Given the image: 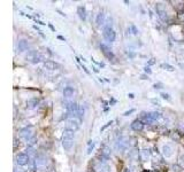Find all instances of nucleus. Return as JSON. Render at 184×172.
I'll list each match as a JSON object with an SVG mask.
<instances>
[{
  "mask_svg": "<svg viewBox=\"0 0 184 172\" xmlns=\"http://www.w3.org/2000/svg\"><path fill=\"white\" fill-rule=\"evenodd\" d=\"M104 38L108 43H114L115 41L116 33H115V31L113 30V28L111 25H106L105 29H104Z\"/></svg>",
  "mask_w": 184,
  "mask_h": 172,
  "instance_id": "f257e3e1",
  "label": "nucleus"
},
{
  "mask_svg": "<svg viewBox=\"0 0 184 172\" xmlns=\"http://www.w3.org/2000/svg\"><path fill=\"white\" fill-rule=\"evenodd\" d=\"M26 58H27L29 62L33 63V64L39 63V62H40V60H42V57H40V55L38 54V52H37V51H30V52H28V54H27Z\"/></svg>",
  "mask_w": 184,
  "mask_h": 172,
  "instance_id": "f03ea898",
  "label": "nucleus"
},
{
  "mask_svg": "<svg viewBox=\"0 0 184 172\" xmlns=\"http://www.w3.org/2000/svg\"><path fill=\"white\" fill-rule=\"evenodd\" d=\"M29 163V156L27 154H19L16 156V164H19L20 166L27 165Z\"/></svg>",
  "mask_w": 184,
  "mask_h": 172,
  "instance_id": "7ed1b4c3",
  "label": "nucleus"
},
{
  "mask_svg": "<svg viewBox=\"0 0 184 172\" xmlns=\"http://www.w3.org/2000/svg\"><path fill=\"white\" fill-rule=\"evenodd\" d=\"M31 125L29 126H27V127H24V129H22L21 131H20V133H21V136H22V138L24 139V140H27V141H30L31 140V137H32V131H31Z\"/></svg>",
  "mask_w": 184,
  "mask_h": 172,
  "instance_id": "20e7f679",
  "label": "nucleus"
},
{
  "mask_svg": "<svg viewBox=\"0 0 184 172\" xmlns=\"http://www.w3.org/2000/svg\"><path fill=\"white\" fill-rule=\"evenodd\" d=\"M67 129L70 130V131H73V132L78 131V129H80V122L76 120V119H69L68 123H67Z\"/></svg>",
  "mask_w": 184,
  "mask_h": 172,
  "instance_id": "39448f33",
  "label": "nucleus"
},
{
  "mask_svg": "<svg viewBox=\"0 0 184 172\" xmlns=\"http://www.w3.org/2000/svg\"><path fill=\"white\" fill-rule=\"evenodd\" d=\"M155 9H156L158 16H159L162 21H166V20H167V12L162 8V5H161V3H158V5L155 6Z\"/></svg>",
  "mask_w": 184,
  "mask_h": 172,
  "instance_id": "423d86ee",
  "label": "nucleus"
},
{
  "mask_svg": "<svg viewBox=\"0 0 184 172\" xmlns=\"http://www.w3.org/2000/svg\"><path fill=\"white\" fill-rule=\"evenodd\" d=\"M100 48H101V51H102V53H104V55L107 57L108 60H113L114 58V54H113V52L108 48V46L107 45H105V44H101L100 45Z\"/></svg>",
  "mask_w": 184,
  "mask_h": 172,
  "instance_id": "0eeeda50",
  "label": "nucleus"
},
{
  "mask_svg": "<svg viewBox=\"0 0 184 172\" xmlns=\"http://www.w3.org/2000/svg\"><path fill=\"white\" fill-rule=\"evenodd\" d=\"M44 68L52 71V70L59 69V68H60V64L57 63V62H54V61H45V62H44Z\"/></svg>",
  "mask_w": 184,
  "mask_h": 172,
  "instance_id": "6e6552de",
  "label": "nucleus"
},
{
  "mask_svg": "<svg viewBox=\"0 0 184 172\" xmlns=\"http://www.w3.org/2000/svg\"><path fill=\"white\" fill-rule=\"evenodd\" d=\"M131 129L134 130V131H142L143 129H144V122H142L140 119H136V120H134L132 123H131Z\"/></svg>",
  "mask_w": 184,
  "mask_h": 172,
  "instance_id": "1a4fd4ad",
  "label": "nucleus"
},
{
  "mask_svg": "<svg viewBox=\"0 0 184 172\" xmlns=\"http://www.w3.org/2000/svg\"><path fill=\"white\" fill-rule=\"evenodd\" d=\"M74 144V139H67V138H62V147L64 150H70L71 147Z\"/></svg>",
  "mask_w": 184,
  "mask_h": 172,
  "instance_id": "9d476101",
  "label": "nucleus"
},
{
  "mask_svg": "<svg viewBox=\"0 0 184 172\" xmlns=\"http://www.w3.org/2000/svg\"><path fill=\"white\" fill-rule=\"evenodd\" d=\"M28 48H29V44H28V41H27V40L22 39V40H20V41H19V44H17V50H19V52H24V51H28Z\"/></svg>",
  "mask_w": 184,
  "mask_h": 172,
  "instance_id": "9b49d317",
  "label": "nucleus"
},
{
  "mask_svg": "<svg viewBox=\"0 0 184 172\" xmlns=\"http://www.w3.org/2000/svg\"><path fill=\"white\" fill-rule=\"evenodd\" d=\"M162 154H163V156L165 157H172L173 156V148L170 147V146H168V144H165L163 147H162Z\"/></svg>",
  "mask_w": 184,
  "mask_h": 172,
  "instance_id": "f8f14e48",
  "label": "nucleus"
},
{
  "mask_svg": "<svg viewBox=\"0 0 184 172\" xmlns=\"http://www.w3.org/2000/svg\"><path fill=\"white\" fill-rule=\"evenodd\" d=\"M77 14L80 16V19L82 21H85L86 20V10H85V7L84 6H78L77 8Z\"/></svg>",
  "mask_w": 184,
  "mask_h": 172,
  "instance_id": "ddd939ff",
  "label": "nucleus"
},
{
  "mask_svg": "<svg viewBox=\"0 0 184 172\" xmlns=\"http://www.w3.org/2000/svg\"><path fill=\"white\" fill-rule=\"evenodd\" d=\"M74 93H75V89L71 86H67L63 88V96L64 98H71L74 95Z\"/></svg>",
  "mask_w": 184,
  "mask_h": 172,
  "instance_id": "4468645a",
  "label": "nucleus"
},
{
  "mask_svg": "<svg viewBox=\"0 0 184 172\" xmlns=\"http://www.w3.org/2000/svg\"><path fill=\"white\" fill-rule=\"evenodd\" d=\"M104 23H105V14L99 13L97 15V19H95V24H97V27H101Z\"/></svg>",
  "mask_w": 184,
  "mask_h": 172,
  "instance_id": "2eb2a0df",
  "label": "nucleus"
},
{
  "mask_svg": "<svg viewBox=\"0 0 184 172\" xmlns=\"http://www.w3.org/2000/svg\"><path fill=\"white\" fill-rule=\"evenodd\" d=\"M97 171L98 172H111V166L106 163H100L97 168Z\"/></svg>",
  "mask_w": 184,
  "mask_h": 172,
  "instance_id": "dca6fc26",
  "label": "nucleus"
},
{
  "mask_svg": "<svg viewBox=\"0 0 184 172\" xmlns=\"http://www.w3.org/2000/svg\"><path fill=\"white\" fill-rule=\"evenodd\" d=\"M38 102H39V100H38L37 98L31 99V100H29V101H27V108H28V109H33V108H36L37 105H38Z\"/></svg>",
  "mask_w": 184,
  "mask_h": 172,
  "instance_id": "f3484780",
  "label": "nucleus"
},
{
  "mask_svg": "<svg viewBox=\"0 0 184 172\" xmlns=\"http://www.w3.org/2000/svg\"><path fill=\"white\" fill-rule=\"evenodd\" d=\"M74 134H75V132H73V131H70V130L66 129V130L63 131L62 138H67V139H74Z\"/></svg>",
  "mask_w": 184,
  "mask_h": 172,
  "instance_id": "a211bd4d",
  "label": "nucleus"
},
{
  "mask_svg": "<svg viewBox=\"0 0 184 172\" xmlns=\"http://www.w3.org/2000/svg\"><path fill=\"white\" fill-rule=\"evenodd\" d=\"M140 116H142V118H143V120H144L145 123H149V124H150V123H152V122H153V120H152V118H151L150 113H149V114H146V113H142Z\"/></svg>",
  "mask_w": 184,
  "mask_h": 172,
  "instance_id": "6ab92c4d",
  "label": "nucleus"
},
{
  "mask_svg": "<svg viewBox=\"0 0 184 172\" xmlns=\"http://www.w3.org/2000/svg\"><path fill=\"white\" fill-rule=\"evenodd\" d=\"M162 69H165V70H167V71H174L175 70V68L173 67V65H170V64H168V63H162L161 65H160Z\"/></svg>",
  "mask_w": 184,
  "mask_h": 172,
  "instance_id": "aec40b11",
  "label": "nucleus"
},
{
  "mask_svg": "<svg viewBox=\"0 0 184 172\" xmlns=\"http://www.w3.org/2000/svg\"><path fill=\"white\" fill-rule=\"evenodd\" d=\"M150 115H151V118H152V120H158L160 117H161V115H160V113H156V111H153V113H150Z\"/></svg>",
  "mask_w": 184,
  "mask_h": 172,
  "instance_id": "412c9836",
  "label": "nucleus"
},
{
  "mask_svg": "<svg viewBox=\"0 0 184 172\" xmlns=\"http://www.w3.org/2000/svg\"><path fill=\"white\" fill-rule=\"evenodd\" d=\"M77 116L80 117V120H83V117H84V108H83V107H80Z\"/></svg>",
  "mask_w": 184,
  "mask_h": 172,
  "instance_id": "4be33fe9",
  "label": "nucleus"
},
{
  "mask_svg": "<svg viewBox=\"0 0 184 172\" xmlns=\"http://www.w3.org/2000/svg\"><path fill=\"white\" fill-rule=\"evenodd\" d=\"M160 96H161L163 100H167V101H169V100H170V95H169L168 93H165V92H162V93L160 94Z\"/></svg>",
  "mask_w": 184,
  "mask_h": 172,
  "instance_id": "5701e85b",
  "label": "nucleus"
},
{
  "mask_svg": "<svg viewBox=\"0 0 184 172\" xmlns=\"http://www.w3.org/2000/svg\"><path fill=\"white\" fill-rule=\"evenodd\" d=\"M93 148H94V142L90 140V141H89V148H88V154H91V151Z\"/></svg>",
  "mask_w": 184,
  "mask_h": 172,
  "instance_id": "b1692460",
  "label": "nucleus"
},
{
  "mask_svg": "<svg viewBox=\"0 0 184 172\" xmlns=\"http://www.w3.org/2000/svg\"><path fill=\"white\" fill-rule=\"evenodd\" d=\"M112 124H113V120H111V122H108L107 124H105V125H104V126H102V127L100 129V132H102V131H105V130H106V129H107L108 126H111Z\"/></svg>",
  "mask_w": 184,
  "mask_h": 172,
  "instance_id": "393cba45",
  "label": "nucleus"
},
{
  "mask_svg": "<svg viewBox=\"0 0 184 172\" xmlns=\"http://www.w3.org/2000/svg\"><path fill=\"white\" fill-rule=\"evenodd\" d=\"M144 72L147 74V75H151V74H152V70L150 69V67H145V68H144Z\"/></svg>",
  "mask_w": 184,
  "mask_h": 172,
  "instance_id": "a878e982",
  "label": "nucleus"
},
{
  "mask_svg": "<svg viewBox=\"0 0 184 172\" xmlns=\"http://www.w3.org/2000/svg\"><path fill=\"white\" fill-rule=\"evenodd\" d=\"M132 113H135V109H130V110L124 111V113H123V116H129V115L132 114Z\"/></svg>",
  "mask_w": 184,
  "mask_h": 172,
  "instance_id": "bb28decb",
  "label": "nucleus"
},
{
  "mask_svg": "<svg viewBox=\"0 0 184 172\" xmlns=\"http://www.w3.org/2000/svg\"><path fill=\"white\" fill-rule=\"evenodd\" d=\"M162 84H161V83H158V84H154L153 85V87L154 88H155V89H160V88H162Z\"/></svg>",
  "mask_w": 184,
  "mask_h": 172,
  "instance_id": "cd10ccee",
  "label": "nucleus"
},
{
  "mask_svg": "<svg viewBox=\"0 0 184 172\" xmlns=\"http://www.w3.org/2000/svg\"><path fill=\"white\" fill-rule=\"evenodd\" d=\"M131 30L134 31V32H132L134 34H138V30L136 29V27H135V25H132V27H131Z\"/></svg>",
  "mask_w": 184,
  "mask_h": 172,
  "instance_id": "c85d7f7f",
  "label": "nucleus"
},
{
  "mask_svg": "<svg viewBox=\"0 0 184 172\" xmlns=\"http://www.w3.org/2000/svg\"><path fill=\"white\" fill-rule=\"evenodd\" d=\"M82 69H83V70H84V71H85V72H86L88 75H90V71L88 70V68H86L85 65H83V64H82Z\"/></svg>",
  "mask_w": 184,
  "mask_h": 172,
  "instance_id": "c756f323",
  "label": "nucleus"
},
{
  "mask_svg": "<svg viewBox=\"0 0 184 172\" xmlns=\"http://www.w3.org/2000/svg\"><path fill=\"white\" fill-rule=\"evenodd\" d=\"M154 63H155V61H154V58H151V60L149 61V64H150V65H152V64H154Z\"/></svg>",
  "mask_w": 184,
  "mask_h": 172,
  "instance_id": "7c9ffc66",
  "label": "nucleus"
},
{
  "mask_svg": "<svg viewBox=\"0 0 184 172\" xmlns=\"http://www.w3.org/2000/svg\"><path fill=\"white\" fill-rule=\"evenodd\" d=\"M152 102H153L154 105H158V106H160V102H159L158 100H152Z\"/></svg>",
  "mask_w": 184,
  "mask_h": 172,
  "instance_id": "2f4dec72",
  "label": "nucleus"
},
{
  "mask_svg": "<svg viewBox=\"0 0 184 172\" xmlns=\"http://www.w3.org/2000/svg\"><path fill=\"white\" fill-rule=\"evenodd\" d=\"M128 96H129L130 99H134V98H135V94H132V93H129V94H128Z\"/></svg>",
  "mask_w": 184,
  "mask_h": 172,
  "instance_id": "473e14b6",
  "label": "nucleus"
},
{
  "mask_svg": "<svg viewBox=\"0 0 184 172\" xmlns=\"http://www.w3.org/2000/svg\"><path fill=\"white\" fill-rule=\"evenodd\" d=\"M142 79H149V77L145 76V75H143V76H142Z\"/></svg>",
  "mask_w": 184,
  "mask_h": 172,
  "instance_id": "72a5a7b5",
  "label": "nucleus"
},
{
  "mask_svg": "<svg viewBox=\"0 0 184 172\" xmlns=\"http://www.w3.org/2000/svg\"><path fill=\"white\" fill-rule=\"evenodd\" d=\"M58 38H59V39H61V40H64V41H66V39H64L62 36H58Z\"/></svg>",
  "mask_w": 184,
  "mask_h": 172,
  "instance_id": "f704fd0d",
  "label": "nucleus"
},
{
  "mask_svg": "<svg viewBox=\"0 0 184 172\" xmlns=\"http://www.w3.org/2000/svg\"><path fill=\"white\" fill-rule=\"evenodd\" d=\"M124 172H129V170H128V169H125V170H124Z\"/></svg>",
  "mask_w": 184,
  "mask_h": 172,
  "instance_id": "c9c22d12",
  "label": "nucleus"
}]
</instances>
